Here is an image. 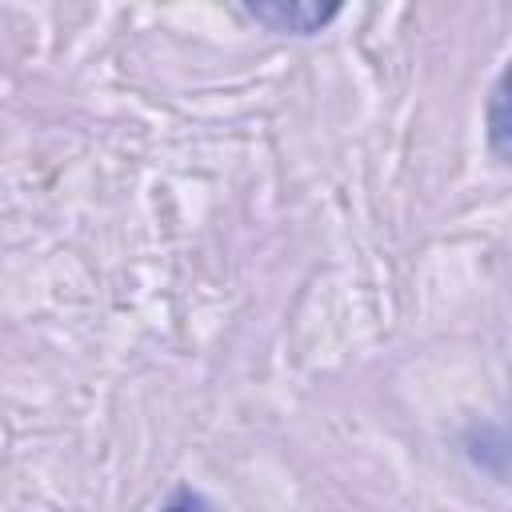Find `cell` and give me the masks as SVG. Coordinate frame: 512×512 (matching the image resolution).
<instances>
[{
	"label": "cell",
	"mask_w": 512,
	"mask_h": 512,
	"mask_svg": "<svg viewBox=\"0 0 512 512\" xmlns=\"http://www.w3.org/2000/svg\"><path fill=\"white\" fill-rule=\"evenodd\" d=\"M160 512H216V508H212V500H208L204 492H196V488H176V492L164 500Z\"/></svg>",
	"instance_id": "cell-3"
},
{
	"label": "cell",
	"mask_w": 512,
	"mask_h": 512,
	"mask_svg": "<svg viewBox=\"0 0 512 512\" xmlns=\"http://www.w3.org/2000/svg\"><path fill=\"white\" fill-rule=\"evenodd\" d=\"M488 152L500 160V164H508V156H512V128H508V80L500 76L496 80V88H492V96H488Z\"/></svg>",
	"instance_id": "cell-2"
},
{
	"label": "cell",
	"mask_w": 512,
	"mask_h": 512,
	"mask_svg": "<svg viewBox=\"0 0 512 512\" xmlns=\"http://www.w3.org/2000/svg\"><path fill=\"white\" fill-rule=\"evenodd\" d=\"M236 16L264 24L268 32L280 36H316L340 16V4H316V0H256V4H236Z\"/></svg>",
	"instance_id": "cell-1"
}]
</instances>
